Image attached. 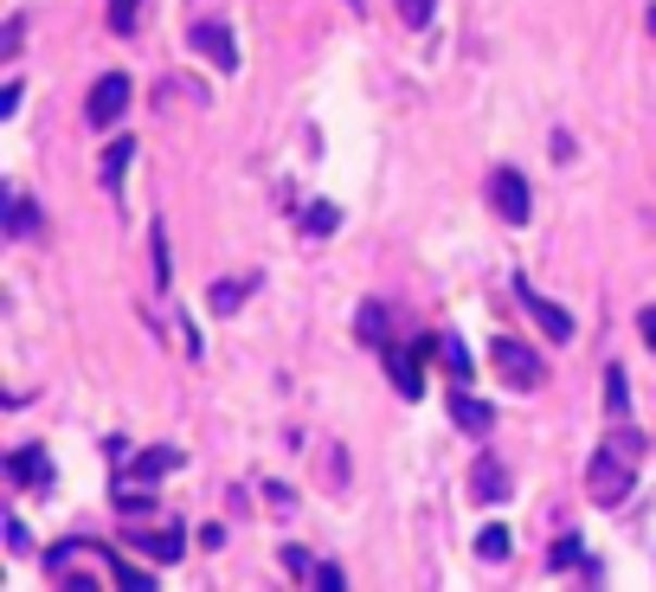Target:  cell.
I'll list each match as a JSON object with an SVG mask.
<instances>
[{
	"label": "cell",
	"instance_id": "6da1fadb",
	"mask_svg": "<svg viewBox=\"0 0 656 592\" xmlns=\"http://www.w3.org/2000/svg\"><path fill=\"white\" fill-rule=\"evenodd\" d=\"M515 296H521V309L541 322V335H547V342H573V329H580V322H573V309H567V303H547V296L534 291L528 278H515Z\"/></svg>",
	"mask_w": 656,
	"mask_h": 592
},
{
	"label": "cell",
	"instance_id": "7a4b0ae2",
	"mask_svg": "<svg viewBox=\"0 0 656 592\" xmlns=\"http://www.w3.org/2000/svg\"><path fill=\"white\" fill-rule=\"evenodd\" d=\"M585 490H592V503H598V509H618V503L631 496V464H624L618 451H598V457H592V483H585Z\"/></svg>",
	"mask_w": 656,
	"mask_h": 592
},
{
	"label": "cell",
	"instance_id": "3957f363",
	"mask_svg": "<svg viewBox=\"0 0 656 592\" xmlns=\"http://www.w3.org/2000/svg\"><path fill=\"white\" fill-rule=\"evenodd\" d=\"M496 368H503V380H509V386H521V393H534V386L547 380L541 355H534L528 342H515V335H503V342H496Z\"/></svg>",
	"mask_w": 656,
	"mask_h": 592
},
{
	"label": "cell",
	"instance_id": "277c9868",
	"mask_svg": "<svg viewBox=\"0 0 656 592\" xmlns=\"http://www.w3.org/2000/svg\"><path fill=\"white\" fill-rule=\"evenodd\" d=\"M123 110H129V77H123V72L97 77V90H90V103H84V116H90L97 130H110V123H123Z\"/></svg>",
	"mask_w": 656,
	"mask_h": 592
},
{
	"label": "cell",
	"instance_id": "5b68a950",
	"mask_svg": "<svg viewBox=\"0 0 656 592\" xmlns=\"http://www.w3.org/2000/svg\"><path fill=\"white\" fill-rule=\"evenodd\" d=\"M490 207H496L509 225L528 220V181H521L515 168H490Z\"/></svg>",
	"mask_w": 656,
	"mask_h": 592
},
{
	"label": "cell",
	"instance_id": "8992f818",
	"mask_svg": "<svg viewBox=\"0 0 656 592\" xmlns=\"http://www.w3.org/2000/svg\"><path fill=\"white\" fill-rule=\"evenodd\" d=\"M194 46L213 59L219 72H238V46H232V33H225L219 20H200V26H194Z\"/></svg>",
	"mask_w": 656,
	"mask_h": 592
},
{
	"label": "cell",
	"instance_id": "52a82bcc",
	"mask_svg": "<svg viewBox=\"0 0 656 592\" xmlns=\"http://www.w3.org/2000/svg\"><path fill=\"white\" fill-rule=\"evenodd\" d=\"M470 496H476V503H503V496H509V470H503L496 457H476V470H470Z\"/></svg>",
	"mask_w": 656,
	"mask_h": 592
},
{
	"label": "cell",
	"instance_id": "ba28073f",
	"mask_svg": "<svg viewBox=\"0 0 656 592\" xmlns=\"http://www.w3.org/2000/svg\"><path fill=\"white\" fill-rule=\"evenodd\" d=\"M129 541H136V547H148V554H154L161 567H174V560L187 554V534H174V528H161V534H154V528H136Z\"/></svg>",
	"mask_w": 656,
	"mask_h": 592
},
{
	"label": "cell",
	"instance_id": "9c48e42d",
	"mask_svg": "<svg viewBox=\"0 0 656 592\" xmlns=\"http://www.w3.org/2000/svg\"><path fill=\"white\" fill-rule=\"evenodd\" d=\"M386 373H393V386H399L406 399H419V393H425V373H419V355H406V348H386Z\"/></svg>",
	"mask_w": 656,
	"mask_h": 592
},
{
	"label": "cell",
	"instance_id": "30bf717a",
	"mask_svg": "<svg viewBox=\"0 0 656 592\" xmlns=\"http://www.w3.org/2000/svg\"><path fill=\"white\" fill-rule=\"evenodd\" d=\"M450 419H457V425H463V432H476V439H483V432H490V425H496V412H490V406H483V399H470V393H463V386H457V399H450Z\"/></svg>",
	"mask_w": 656,
	"mask_h": 592
},
{
	"label": "cell",
	"instance_id": "8fae6325",
	"mask_svg": "<svg viewBox=\"0 0 656 592\" xmlns=\"http://www.w3.org/2000/svg\"><path fill=\"white\" fill-rule=\"evenodd\" d=\"M174 464H181V451H168V444H161V451H143V457L129 464V483L154 490V483H161V470H174Z\"/></svg>",
	"mask_w": 656,
	"mask_h": 592
},
{
	"label": "cell",
	"instance_id": "7c38bea8",
	"mask_svg": "<svg viewBox=\"0 0 656 592\" xmlns=\"http://www.w3.org/2000/svg\"><path fill=\"white\" fill-rule=\"evenodd\" d=\"M251 291H258V271H245V278H225V284H213V296H207V303H213L219 316H232V309H238V303H245Z\"/></svg>",
	"mask_w": 656,
	"mask_h": 592
},
{
	"label": "cell",
	"instance_id": "4fadbf2b",
	"mask_svg": "<svg viewBox=\"0 0 656 592\" xmlns=\"http://www.w3.org/2000/svg\"><path fill=\"white\" fill-rule=\"evenodd\" d=\"M129 161H136V143H129V136H116V143H110V155H103V187H110V194L123 187Z\"/></svg>",
	"mask_w": 656,
	"mask_h": 592
},
{
	"label": "cell",
	"instance_id": "5bb4252c",
	"mask_svg": "<svg viewBox=\"0 0 656 592\" xmlns=\"http://www.w3.org/2000/svg\"><path fill=\"white\" fill-rule=\"evenodd\" d=\"M7 470H13V483H46V451H33V444H26V451H13V457H7Z\"/></svg>",
	"mask_w": 656,
	"mask_h": 592
},
{
	"label": "cell",
	"instance_id": "9a60e30c",
	"mask_svg": "<svg viewBox=\"0 0 656 592\" xmlns=\"http://www.w3.org/2000/svg\"><path fill=\"white\" fill-rule=\"evenodd\" d=\"M355 335H361V342H373V348H386V309H380V303H361Z\"/></svg>",
	"mask_w": 656,
	"mask_h": 592
},
{
	"label": "cell",
	"instance_id": "2e32d148",
	"mask_svg": "<svg viewBox=\"0 0 656 592\" xmlns=\"http://www.w3.org/2000/svg\"><path fill=\"white\" fill-rule=\"evenodd\" d=\"M476 554H483V560H509V528H503V521H490V528L476 534Z\"/></svg>",
	"mask_w": 656,
	"mask_h": 592
},
{
	"label": "cell",
	"instance_id": "e0dca14e",
	"mask_svg": "<svg viewBox=\"0 0 656 592\" xmlns=\"http://www.w3.org/2000/svg\"><path fill=\"white\" fill-rule=\"evenodd\" d=\"M437 355H444V368L457 373V380H470V348H463L457 335H444V342H437Z\"/></svg>",
	"mask_w": 656,
	"mask_h": 592
},
{
	"label": "cell",
	"instance_id": "ac0fdd59",
	"mask_svg": "<svg viewBox=\"0 0 656 592\" xmlns=\"http://www.w3.org/2000/svg\"><path fill=\"white\" fill-rule=\"evenodd\" d=\"M7 232H13V238H33V232H39V213H33V200H13V220H7Z\"/></svg>",
	"mask_w": 656,
	"mask_h": 592
},
{
	"label": "cell",
	"instance_id": "d6986e66",
	"mask_svg": "<svg viewBox=\"0 0 656 592\" xmlns=\"http://www.w3.org/2000/svg\"><path fill=\"white\" fill-rule=\"evenodd\" d=\"M605 406H611V412H624V406H631V386H624V368H611V373H605Z\"/></svg>",
	"mask_w": 656,
	"mask_h": 592
},
{
	"label": "cell",
	"instance_id": "ffe728a7",
	"mask_svg": "<svg viewBox=\"0 0 656 592\" xmlns=\"http://www.w3.org/2000/svg\"><path fill=\"white\" fill-rule=\"evenodd\" d=\"M136 7H143V0H110V26H116V33H136Z\"/></svg>",
	"mask_w": 656,
	"mask_h": 592
},
{
	"label": "cell",
	"instance_id": "44dd1931",
	"mask_svg": "<svg viewBox=\"0 0 656 592\" xmlns=\"http://www.w3.org/2000/svg\"><path fill=\"white\" fill-rule=\"evenodd\" d=\"M335 220H342V213H335V207H309V213H302V225H309V232H315V238H322V232H335Z\"/></svg>",
	"mask_w": 656,
	"mask_h": 592
},
{
	"label": "cell",
	"instance_id": "7402d4cb",
	"mask_svg": "<svg viewBox=\"0 0 656 592\" xmlns=\"http://www.w3.org/2000/svg\"><path fill=\"white\" fill-rule=\"evenodd\" d=\"M148 258H154V284H168V238H161V225H154V238H148Z\"/></svg>",
	"mask_w": 656,
	"mask_h": 592
},
{
	"label": "cell",
	"instance_id": "603a6c76",
	"mask_svg": "<svg viewBox=\"0 0 656 592\" xmlns=\"http://www.w3.org/2000/svg\"><path fill=\"white\" fill-rule=\"evenodd\" d=\"M399 20H406V26H425V20H432V0H399Z\"/></svg>",
	"mask_w": 656,
	"mask_h": 592
},
{
	"label": "cell",
	"instance_id": "cb8c5ba5",
	"mask_svg": "<svg viewBox=\"0 0 656 592\" xmlns=\"http://www.w3.org/2000/svg\"><path fill=\"white\" fill-rule=\"evenodd\" d=\"M315 587H322V592H342V587H348V574H342V567H315Z\"/></svg>",
	"mask_w": 656,
	"mask_h": 592
},
{
	"label": "cell",
	"instance_id": "d4e9b609",
	"mask_svg": "<svg viewBox=\"0 0 656 592\" xmlns=\"http://www.w3.org/2000/svg\"><path fill=\"white\" fill-rule=\"evenodd\" d=\"M638 329H644V342L656 348V309H644V316H638Z\"/></svg>",
	"mask_w": 656,
	"mask_h": 592
},
{
	"label": "cell",
	"instance_id": "484cf974",
	"mask_svg": "<svg viewBox=\"0 0 656 592\" xmlns=\"http://www.w3.org/2000/svg\"><path fill=\"white\" fill-rule=\"evenodd\" d=\"M644 13H651V33H656V7H644Z\"/></svg>",
	"mask_w": 656,
	"mask_h": 592
}]
</instances>
